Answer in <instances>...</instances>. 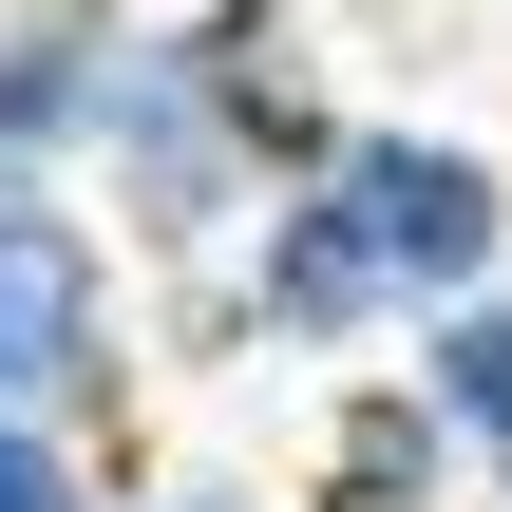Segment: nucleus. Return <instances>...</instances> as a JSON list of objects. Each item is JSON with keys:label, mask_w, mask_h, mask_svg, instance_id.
<instances>
[{"label": "nucleus", "mask_w": 512, "mask_h": 512, "mask_svg": "<svg viewBox=\"0 0 512 512\" xmlns=\"http://www.w3.org/2000/svg\"><path fill=\"white\" fill-rule=\"evenodd\" d=\"M342 133V95H323V38H304V0H133L114 19V57H95V133H76V209L114 228V266H209L304 152Z\"/></svg>", "instance_id": "obj_1"}, {"label": "nucleus", "mask_w": 512, "mask_h": 512, "mask_svg": "<svg viewBox=\"0 0 512 512\" xmlns=\"http://www.w3.org/2000/svg\"><path fill=\"white\" fill-rule=\"evenodd\" d=\"M133 399H152V304H133L114 228H95L76 190L0 209V418H57V437L114 456Z\"/></svg>", "instance_id": "obj_2"}, {"label": "nucleus", "mask_w": 512, "mask_h": 512, "mask_svg": "<svg viewBox=\"0 0 512 512\" xmlns=\"http://www.w3.org/2000/svg\"><path fill=\"white\" fill-rule=\"evenodd\" d=\"M304 171H323V209L361 228V266H380V304H399V323L512 266V171L475 152V133H418V114H342Z\"/></svg>", "instance_id": "obj_3"}, {"label": "nucleus", "mask_w": 512, "mask_h": 512, "mask_svg": "<svg viewBox=\"0 0 512 512\" xmlns=\"http://www.w3.org/2000/svg\"><path fill=\"white\" fill-rule=\"evenodd\" d=\"M304 512H456V437L399 361H342L323 399V456H304Z\"/></svg>", "instance_id": "obj_4"}, {"label": "nucleus", "mask_w": 512, "mask_h": 512, "mask_svg": "<svg viewBox=\"0 0 512 512\" xmlns=\"http://www.w3.org/2000/svg\"><path fill=\"white\" fill-rule=\"evenodd\" d=\"M95 57H114V19L0 0V209L76 190V133H95Z\"/></svg>", "instance_id": "obj_5"}, {"label": "nucleus", "mask_w": 512, "mask_h": 512, "mask_svg": "<svg viewBox=\"0 0 512 512\" xmlns=\"http://www.w3.org/2000/svg\"><path fill=\"white\" fill-rule=\"evenodd\" d=\"M399 342H418L399 380H418V399H437V437H456V494L512 512V266H494V285H456V304H418Z\"/></svg>", "instance_id": "obj_6"}, {"label": "nucleus", "mask_w": 512, "mask_h": 512, "mask_svg": "<svg viewBox=\"0 0 512 512\" xmlns=\"http://www.w3.org/2000/svg\"><path fill=\"white\" fill-rule=\"evenodd\" d=\"M0 512H133V494H114V456H95V437L0 418Z\"/></svg>", "instance_id": "obj_7"}, {"label": "nucleus", "mask_w": 512, "mask_h": 512, "mask_svg": "<svg viewBox=\"0 0 512 512\" xmlns=\"http://www.w3.org/2000/svg\"><path fill=\"white\" fill-rule=\"evenodd\" d=\"M133 512H247V494H133Z\"/></svg>", "instance_id": "obj_8"}, {"label": "nucleus", "mask_w": 512, "mask_h": 512, "mask_svg": "<svg viewBox=\"0 0 512 512\" xmlns=\"http://www.w3.org/2000/svg\"><path fill=\"white\" fill-rule=\"evenodd\" d=\"M57 19H133V0H57Z\"/></svg>", "instance_id": "obj_9"}]
</instances>
